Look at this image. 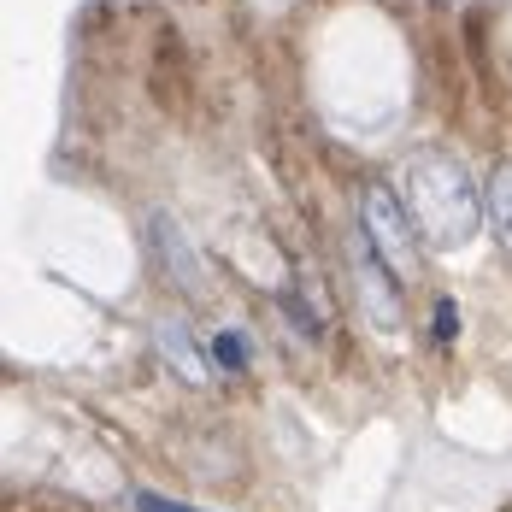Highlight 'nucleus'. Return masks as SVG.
I'll return each mask as SVG.
<instances>
[{"mask_svg":"<svg viewBox=\"0 0 512 512\" xmlns=\"http://www.w3.org/2000/svg\"><path fill=\"white\" fill-rule=\"evenodd\" d=\"M407 195H412V218L424 230L430 248H465L483 224V201L471 189V177L460 171V159L448 154H418L407 165Z\"/></svg>","mask_w":512,"mask_h":512,"instance_id":"nucleus-1","label":"nucleus"},{"mask_svg":"<svg viewBox=\"0 0 512 512\" xmlns=\"http://www.w3.org/2000/svg\"><path fill=\"white\" fill-rule=\"evenodd\" d=\"M359 224H365L371 254L383 259L395 277H412V271H418V236H412L407 212H401V201H395L389 189H365V201H359Z\"/></svg>","mask_w":512,"mask_h":512,"instance_id":"nucleus-2","label":"nucleus"},{"mask_svg":"<svg viewBox=\"0 0 512 512\" xmlns=\"http://www.w3.org/2000/svg\"><path fill=\"white\" fill-rule=\"evenodd\" d=\"M359 301H365V312H371L377 330H395V324H401V301H395V289H389V265L371 259L365 248H359Z\"/></svg>","mask_w":512,"mask_h":512,"instance_id":"nucleus-3","label":"nucleus"},{"mask_svg":"<svg viewBox=\"0 0 512 512\" xmlns=\"http://www.w3.org/2000/svg\"><path fill=\"white\" fill-rule=\"evenodd\" d=\"M489 224H495V236H501V248L512 254V165H495L489 171Z\"/></svg>","mask_w":512,"mask_h":512,"instance_id":"nucleus-4","label":"nucleus"},{"mask_svg":"<svg viewBox=\"0 0 512 512\" xmlns=\"http://www.w3.org/2000/svg\"><path fill=\"white\" fill-rule=\"evenodd\" d=\"M159 348L177 359V371H183L189 383H201V359L189 354V342H183V330H177V324H165V330H159Z\"/></svg>","mask_w":512,"mask_h":512,"instance_id":"nucleus-5","label":"nucleus"},{"mask_svg":"<svg viewBox=\"0 0 512 512\" xmlns=\"http://www.w3.org/2000/svg\"><path fill=\"white\" fill-rule=\"evenodd\" d=\"M154 230H159V236H165V254H171V265H177V277H183L189 289H201V277H195V265H189V254H183V236L171 230V218H159Z\"/></svg>","mask_w":512,"mask_h":512,"instance_id":"nucleus-6","label":"nucleus"},{"mask_svg":"<svg viewBox=\"0 0 512 512\" xmlns=\"http://www.w3.org/2000/svg\"><path fill=\"white\" fill-rule=\"evenodd\" d=\"M212 354H218L224 371H242V365H248V342H242V330H224V336L212 342Z\"/></svg>","mask_w":512,"mask_h":512,"instance_id":"nucleus-7","label":"nucleus"},{"mask_svg":"<svg viewBox=\"0 0 512 512\" xmlns=\"http://www.w3.org/2000/svg\"><path fill=\"white\" fill-rule=\"evenodd\" d=\"M430 330H436V342H454V330H460V307H454V301H436Z\"/></svg>","mask_w":512,"mask_h":512,"instance_id":"nucleus-8","label":"nucleus"},{"mask_svg":"<svg viewBox=\"0 0 512 512\" xmlns=\"http://www.w3.org/2000/svg\"><path fill=\"white\" fill-rule=\"evenodd\" d=\"M136 512H195V507H177V501H165V495H136Z\"/></svg>","mask_w":512,"mask_h":512,"instance_id":"nucleus-9","label":"nucleus"}]
</instances>
